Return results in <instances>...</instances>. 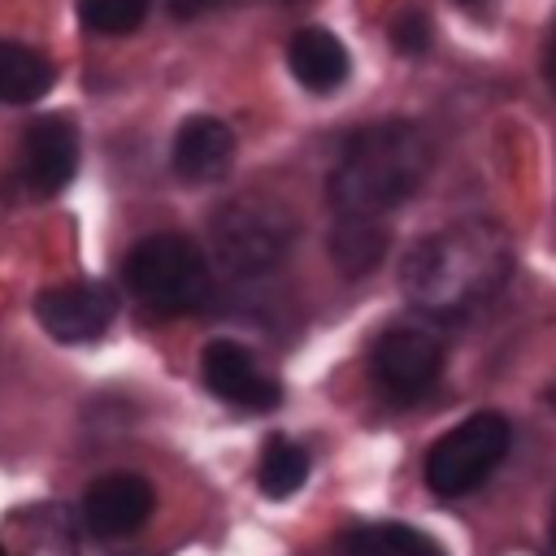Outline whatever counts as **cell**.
I'll list each match as a JSON object with an SVG mask.
<instances>
[{"mask_svg": "<svg viewBox=\"0 0 556 556\" xmlns=\"http://www.w3.org/2000/svg\"><path fill=\"white\" fill-rule=\"evenodd\" d=\"M122 282L139 304H148L152 313H165V317L195 313L213 295L208 261L187 235L139 239L122 265Z\"/></svg>", "mask_w": 556, "mask_h": 556, "instance_id": "obj_3", "label": "cell"}, {"mask_svg": "<svg viewBox=\"0 0 556 556\" xmlns=\"http://www.w3.org/2000/svg\"><path fill=\"white\" fill-rule=\"evenodd\" d=\"M35 317L56 343H91L117 317V291L109 282H65L35 295Z\"/></svg>", "mask_w": 556, "mask_h": 556, "instance_id": "obj_8", "label": "cell"}, {"mask_svg": "<svg viewBox=\"0 0 556 556\" xmlns=\"http://www.w3.org/2000/svg\"><path fill=\"white\" fill-rule=\"evenodd\" d=\"M235 161V135L208 113H191L169 143V165L182 182H217Z\"/></svg>", "mask_w": 556, "mask_h": 556, "instance_id": "obj_11", "label": "cell"}, {"mask_svg": "<svg viewBox=\"0 0 556 556\" xmlns=\"http://www.w3.org/2000/svg\"><path fill=\"white\" fill-rule=\"evenodd\" d=\"M287 65L295 74V83L304 91H317V96H330L348 83L352 74V61H348V48L339 43V35H330L326 26H304L291 35L287 43Z\"/></svg>", "mask_w": 556, "mask_h": 556, "instance_id": "obj_12", "label": "cell"}, {"mask_svg": "<svg viewBox=\"0 0 556 556\" xmlns=\"http://www.w3.org/2000/svg\"><path fill=\"white\" fill-rule=\"evenodd\" d=\"M552 404H556V391H552Z\"/></svg>", "mask_w": 556, "mask_h": 556, "instance_id": "obj_23", "label": "cell"}, {"mask_svg": "<svg viewBox=\"0 0 556 556\" xmlns=\"http://www.w3.org/2000/svg\"><path fill=\"white\" fill-rule=\"evenodd\" d=\"M547 78L556 87V30H552V48H547Z\"/></svg>", "mask_w": 556, "mask_h": 556, "instance_id": "obj_20", "label": "cell"}, {"mask_svg": "<svg viewBox=\"0 0 556 556\" xmlns=\"http://www.w3.org/2000/svg\"><path fill=\"white\" fill-rule=\"evenodd\" d=\"M152 486L139 473H104L87 486L83 495V517L87 530L100 539H122L135 534L148 517H152Z\"/></svg>", "mask_w": 556, "mask_h": 556, "instance_id": "obj_10", "label": "cell"}, {"mask_svg": "<svg viewBox=\"0 0 556 556\" xmlns=\"http://www.w3.org/2000/svg\"><path fill=\"white\" fill-rule=\"evenodd\" d=\"M391 39H395V48L400 52H426V43H430V26H426V13L421 9H404L400 17H395V26H391Z\"/></svg>", "mask_w": 556, "mask_h": 556, "instance_id": "obj_18", "label": "cell"}, {"mask_svg": "<svg viewBox=\"0 0 556 556\" xmlns=\"http://www.w3.org/2000/svg\"><path fill=\"white\" fill-rule=\"evenodd\" d=\"M308 478V452L282 434H274L265 447H261V465H256V482L269 500H287L304 486Z\"/></svg>", "mask_w": 556, "mask_h": 556, "instance_id": "obj_16", "label": "cell"}, {"mask_svg": "<svg viewBox=\"0 0 556 556\" xmlns=\"http://www.w3.org/2000/svg\"><path fill=\"white\" fill-rule=\"evenodd\" d=\"M52 65L26 43H0V104H35L52 87Z\"/></svg>", "mask_w": 556, "mask_h": 556, "instance_id": "obj_13", "label": "cell"}, {"mask_svg": "<svg viewBox=\"0 0 556 556\" xmlns=\"http://www.w3.org/2000/svg\"><path fill=\"white\" fill-rule=\"evenodd\" d=\"M460 4H473V0H460Z\"/></svg>", "mask_w": 556, "mask_h": 556, "instance_id": "obj_22", "label": "cell"}, {"mask_svg": "<svg viewBox=\"0 0 556 556\" xmlns=\"http://www.w3.org/2000/svg\"><path fill=\"white\" fill-rule=\"evenodd\" d=\"M343 556H447L430 534L400 526V521H378L361 526L343 539Z\"/></svg>", "mask_w": 556, "mask_h": 556, "instance_id": "obj_15", "label": "cell"}, {"mask_svg": "<svg viewBox=\"0 0 556 556\" xmlns=\"http://www.w3.org/2000/svg\"><path fill=\"white\" fill-rule=\"evenodd\" d=\"M387 252V222H361V217H339L330 230V256L334 265L356 278L369 274Z\"/></svg>", "mask_w": 556, "mask_h": 556, "instance_id": "obj_14", "label": "cell"}, {"mask_svg": "<svg viewBox=\"0 0 556 556\" xmlns=\"http://www.w3.org/2000/svg\"><path fill=\"white\" fill-rule=\"evenodd\" d=\"M230 4H243V0H169V13H174L178 22H191V17H204V13L230 9ZM282 4H295V0H282Z\"/></svg>", "mask_w": 556, "mask_h": 556, "instance_id": "obj_19", "label": "cell"}, {"mask_svg": "<svg viewBox=\"0 0 556 556\" xmlns=\"http://www.w3.org/2000/svg\"><path fill=\"white\" fill-rule=\"evenodd\" d=\"M200 378H204V387L222 404L243 408V413H269V408L282 404V387L235 339H208L204 343V352H200Z\"/></svg>", "mask_w": 556, "mask_h": 556, "instance_id": "obj_7", "label": "cell"}, {"mask_svg": "<svg viewBox=\"0 0 556 556\" xmlns=\"http://www.w3.org/2000/svg\"><path fill=\"white\" fill-rule=\"evenodd\" d=\"M78 174V126L61 113H43L22 135V178L30 195H56Z\"/></svg>", "mask_w": 556, "mask_h": 556, "instance_id": "obj_9", "label": "cell"}, {"mask_svg": "<svg viewBox=\"0 0 556 556\" xmlns=\"http://www.w3.org/2000/svg\"><path fill=\"white\" fill-rule=\"evenodd\" d=\"M552 543H556V517H552Z\"/></svg>", "mask_w": 556, "mask_h": 556, "instance_id": "obj_21", "label": "cell"}, {"mask_svg": "<svg viewBox=\"0 0 556 556\" xmlns=\"http://www.w3.org/2000/svg\"><path fill=\"white\" fill-rule=\"evenodd\" d=\"M430 174V139L413 122H374L361 126L326 182V195L339 217L382 222L404 200L417 195V187Z\"/></svg>", "mask_w": 556, "mask_h": 556, "instance_id": "obj_2", "label": "cell"}, {"mask_svg": "<svg viewBox=\"0 0 556 556\" xmlns=\"http://www.w3.org/2000/svg\"><path fill=\"white\" fill-rule=\"evenodd\" d=\"M291 239H295V222L287 217V208H278L265 195L226 200L208 222V248L222 261V269H230L235 278H256L282 265Z\"/></svg>", "mask_w": 556, "mask_h": 556, "instance_id": "obj_4", "label": "cell"}, {"mask_svg": "<svg viewBox=\"0 0 556 556\" xmlns=\"http://www.w3.org/2000/svg\"><path fill=\"white\" fill-rule=\"evenodd\" d=\"M369 369H374V382L391 400L408 404V400L426 395L439 382V374H443V343L426 326H391V330L378 334V343L369 352Z\"/></svg>", "mask_w": 556, "mask_h": 556, "instance_id": "obj_6", "label": "cell"}, {"mask_svg": "<svg viewBox=\"0 0 556 556\" xmlns=\"http://www.w3.org/2000/svg\"><path fill=\"white\" fill-rule=\"evenodd\" d=\"M508 278V243L491 222H456L404 256V295L430 317H465L486 304Z\"/></svg>", "mask_w": 556, "mask_h": 556, "instance_id": "obj_1", "label": "cell"}, {"mask_svg": "<svg viewBox=\"0 0 556 556\" xmlns=\"http://www.w3.org/2000/svg\"><path fill=\"white\" fill-rule=\"evenodd\" d=\"M148 4L152 0H78V13L96 35H126L148 17Z\"/></svg>", "mask_w": 556, "mask_h": 556, "instance_id": "obj_17", "label": "cell"}, {"mask_svg": "<svg viewBox=\"0 0 556 556\" xmlns=\"http://www.w3.org/2000/svg\"><path fill=\"white\" fill-rule=\"evenodd\" d=\"M513 426L500 413H473L460 426H452L434 447L426 452V486L443 500L478 491L508 456Z\"/></svg>", "mask_w": 556, "mask_h": 556, "instance_id": "obj_5", "label": "cell"}]
</instances>
